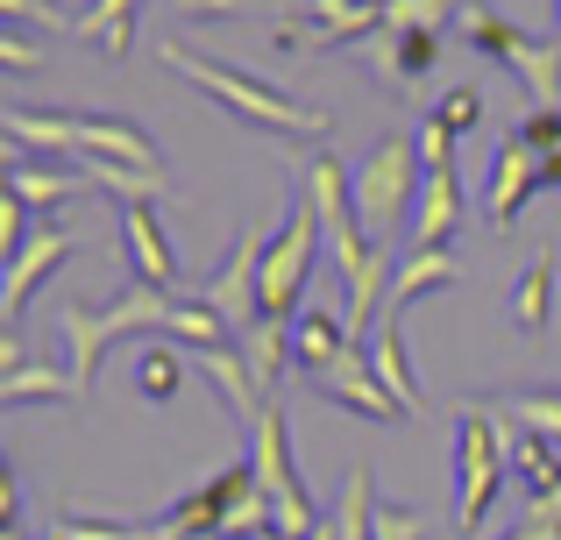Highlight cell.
Listing matches in <instances>:
<instances>
[{
    "label": "cell",
    "instance_id": "13",
    "mask_svg": "<svg viewBox=\"0 0 561 540\" xmlns=\"http://www.w3.org/2000/svg\"><path fill=\"white\" fill-rule=\"evenodd\" d=\"M462 235V164L426 171L420 207H412V250H448Z\"/></svg>",
    "mask_w": 561,
    "mask_h": 540
},
{
    "label": "cell",
    "instance_id": "17",
    "mask_svg": "<svg viewBox=\"0 0 561 540\" xmlns=\"http://www.w3.org/2000/svg\"><path fill=\"white\" fill-rule=\"evenodd\" d=\"M455 36H462L469 50H483V57H497V65H512V71H519V57L534 50V36H526L519 22H505L497 8H483V0H462V14H455Z\"/></svg>",
    "mask_w": 561,
    "mask_h": 540
},
{
    "label": "cell",
    "instance_id": "35",
    "mask_svg": "<svg viewBox=\"0 0 561 540\" xmlns=\"http://www.w3.org/2000/svg\"><path fill=\"white\" fill-rule=\"evenodd\" d=\"M306 540H342V527H334V519H320V527L306 533Z\"/></svg>",
    "mask_w": 561,
    "mask_h": 540
},
{
    "label": "cell",
    "instance_id": "1",
    "mask_svg": "<svg viewBox=\"0 0 561 540\" xmlns=\"http://www.w3.org/2000/svg\"><path fill=\"white\" fill-rule=\"evenodd\" d=\"M164 71H179L185 85H199L214 107H228V114H242L249 128H263V136H291V142H320L328 136V107H313V100H291L285 85H263V79H249V71H234V65H220V57H206V50H192V43H164Z\"/></svg>",
    "mask_w": 561,
    "mask_h": 540
},
{
    "label": "cell",
    "instance_id": "36",
    "mask_svg": "<svg viewBox=\"0 0 561 540\" xmlns=\"http://www.w3.org/2000/svg\"><path fill=\"white\" fill-rule=\"evenodd\" d=\"M0 540H22V533H0Z\"/></svg>",
    "mask_w": 561,
    "mask_h": 540
},
{
    "label": "cell",
    "instance_id": "14",
    "mask_svg": "<svg viewBox=\"0 0 561 540\" xmlns=\"http://www.w3.org/2000/svg\"><path fill=\"white\" fill-rule=\"evenodd\" d=\"M370 370H377V384L398 399V413H420L426 405V391H420V377H412V356H405V334H398V313H383L377 328H370Z\"/></svg>",
    "mask_w": 561,
    "mask_h": 540
},
{
    "label": "cell",
    "instance_id": "3",
    "mask_svg": "<svg viewBox=\"0 0 561 540\" xmlns=\"http://www.w3.org/2000/svg\"><path fill=\"white\" fill-rule=\"evenodd\" d=\"M420 185H426L420 136H412V128L377 136V150L356 164V214H363V228H370L377 250H391V242H398V221H412V207H420Z\"/></svg>",
    "mask_w": 561,
    "mask_h": 540
},
{
    "label": "cell",
    "instance_id": "9",
    "mask_svg": "<svg viewBox=\"0 0 561 540\" xmlns=\"http://www.w3.org/2000/svg\"><path fill=\"white\" fill-rule=\"evenodd\" d=\"M540 185H548V157H540L534 142L505 136L497 142V164H491V193H483V214H491L497 235H512V221L526 214V199H534Z\"/></svg>",
    "mask_w": 561,
    "mask_h": 540
},
{
    "label": "cell",
    "instance_id": "32",
    "mask_svg": "<svg viewBox=\"0 0 561 540\" xmlns=\"http://www.w3.org/2000/svg\"><path fill=\"white\" fill-rule=\"evenodd\" d=\"M0 22H36V28H71L65 14H57V0H0Z\"/></svg>",
    "mask_w": 561,
    "mask_h": 540
},
{
    "label": "cell",
    "instance_id": "6",
    "mask_svg": "<svg viewBox=\"0 0 561 540\" xmlns=\"http://www.w3.org/2000/svg\"><path fill=\"white\" fill-rule=\"evenodd\" d=\"M249 470H256L263 498H271V513H277V533L306 540V533L320 527L313 498H306V484H299V462H291V441H285V405H277V399L263 405L256 427H249Z\"/></svg>",
    "mask_w": 561,
    "mask_h": 540
},
{
    "label": "cell",
    "instance_id": "25",
    "mask_svg": "<svg viewBox=\"0 0 561 540\" xmlns=\"http://www.w3.org/2000/svg\"><path fill=\"white\" fill-rule=\"evenodd\" d=\"M0 399H8V405H36V399H79V384H71V370H57V363H28V370H14L8 384H0Z\"/></svg>",
    "mask_w": 561,
    "mask_h": 540
},
{
    "label": "cell",
    "instance_id": "23",
    "mask_svg": "<svg viewBox=\"0 0 561 540\" xmlns=\"http://www.w3.org/2000/svg\"><path fill=\"white\" fill-rule=\"evenodd\" d=\"M554 285H561V264H554V250H540L534 264L519 271V285H512V320H519L526 334H540V328H548V306H554Z\"/></svg>",
    "mask_w": 561,
    "mask_h": 540
},
{
    "label": "cell",
    "instance_id": "12",
    "mask_svg": "<svg viewBox=\"0 0 561 540\" xmlns=\"http://www.w3.org/2000/svg\"><path fill=\"white\" fill-rule=\"evenodd\" d=\"M320 384V399H334V405H348V413H363V420H398V399L377 384V370H370V348H348L342 363H328V370L313 377Z\"/></svg>",
    "mask_w": 561,
    "mask_h": 540
},
{
    "label": "cell",
    "instance_id": "22",
    "mask_svg": "<svg viewBox=\"0 0 561 540\" xmlns=\"http://www.w3.org/2000/svg\"><path fill=\"white\" fill-rule=\"evenodd\" d=\"M136 8L142 0H93V8L71 22V36L93 43V50H107V57H122L128 43H136Z\"/></svg>",
    "mask_w": 561,
    "mask_h": 540
},
{
    "label": "cell",
    "instance_id": "18",
    "mask_svg": "<svg viewBox=\"0 0 561 540\" xmlns=\"http://www.w3.org/2000/svg\"><path fill=\"white\" fill-rule=\"evenodd\" d=\"M79 179L93 193H114L122 207H157L171 193V171H142V164H122V157H79Z\"/></svg>",
    "mask_w": 561,
    "mask_h": 540
},
{
    "label": "cell",
    "instance_id": "31",
    "mask_svg": "<svg viewBox=\"0 0 561 540\" xmlns=\"http://www.w3.org/2000/svg\"><path fill=\"white\" fill-rule=\"evenodd\" d=\"M412 136H420V164H426V171H448V164H455V136L434 122V114H426V122L412 128Z\"/></svg>",
    "mask_w": 561,
    "mask_h": 540
},
{
    "label": "cell",
    "instance_id": "15",
    "mask_svg": "<svg viewBox=\"0 0 561 540\" xmlns=\"http://www.w3.org/2000/svg\"><path fill=\"white\" fill-rule=\"evenodd\" d=\"M505 462H512V484H519V498H548V491L561 484V448L548 441V434L534 427H512L505 420Z\"/></svg>",
    "mask_w": 561,
    "mask_h": 540
},
{
    "label": "cell",
    "instance_id": "19",
    "mask_svg": "<svg viewBox=\"0 0 561 540\" xmlns=\"http://www.w3.org/2000/svg\"><path fill=\"white\" fill-rule=\"evenodd\" d=\"M455 277H462V264H455L448 250H412V256H398L391 291H383V313L405 320V306H412V299H426V291H448Z\"/></svg>",
    "mask_w": 561,
    "mask_h": 540
},
{
    "label": "cell",
    "instance_id": "7",
    "mask_svg": "<svg viewBox=\"0 0 561 540\" xmlns=\"http://www.w3.org/2000/svg\"><path fill=\"white\" fill-rule=\"evenodd\" d=\"M328 250V235H320V214L313 199L299 193V207L285 214V228L271 235V250H263V313L277 320H299L306 313V277H313V256Z\"/></svg>",
    "mask_w": 561,
    "mask_h": 540
},
{
    "label": "cell",
    "instance_id": "2",
    "mask_svg": "<svg viewBox=\"0 0 561 540\" xmlns=\"http://www.w3.org/2000/svg\"><path fill=\"white\" fill-rule=\"evenodd\" d=\"M8 136L28 150H65V157H122V164L164 171L150 128L122 122V114H93V107H65V114H36V107H8Z\"/></svg>",
    "mask_w": 561,
    "mask_h": 540
},
{
    "label": "cell",
    "instance_id": "34",
    "mask_svg": "<svg viewBox=\"0 0 561 540\" xmlns=\"http://www.w3.org/2000/svg\"><path fill=\"white\" fill-rule=\"evenodd\" d=\"M206 14H242V0H171V22H206Z\"/></svg>",
    "mask_w": 561,
    "mask_h": 540
},
{
    "label": "cell",
    "instance_id": "4",
    "mask_svg": "<svg viewBox=\"0 0 561 540\" xmlns=\"http://www.w3.org/2000/svg\"><path fill=\"white\" fill-rule=\"evenodd\" d=\"M299 193L313 199L320 235H328V256H334V271H342V285H356V277L377 264V242H370V228H363V214H356V171H342L334 150H313L306 171H299Z\"/></svg>",
    "mask_w": 561,
    "mask_h": 540
},
{
    "label": "cell",
    "instance_id": "21",
    "mask_svg": "<svg viewBox=\"0 0 561 540\" xmlns=\"http://www.w3.org/2000/svg\"><path fill=\"white\" fill-rule=\"evenodd\" d=\"M8 193L22 207H65V199L85 193V179H71L65 164H36V157H14L8 164Z\"/></svg>",
    "mask_w": 561,
    "mask_h": 540
},
{
    "label": "cell",
    "instance_id": "26",
    "mask_svg": "<svg viewBox=\"0 0 561 540\" xmlns=\"http://www.w3.org/2000/svg\"><path fill=\"white\" fill-rule=\"evenodd\" d=\"M505 420H512V427L548 434V441H561V391H512V399H505Z\"/></svg>",
    "mask_w": 561,
    "mask_h": 540
},
{
    "label": "cell",
    "instance_id": "8",
    "mask_svg": "<svg viewBox=\"0 0 561 540\" xmlns=\"http://www.w3.org/2000/svg\"><path fill=\"white\" fill-rule=\"evenodd\" d=\"M263 250H271V242H263L256 228H234V242H228V264H220L214 277H206V306H214V313L228 320L234 334H242V328H256V320H263Z\"/></svg>",
    "mask_w": 561,
    "mask_h": 540
},
{
    "label": "cell",
    "instance_id": "24",
    "mask_svg": "<svg viewBox=\"0 0 561 540\" xmlns=\"http://www.w3.org/2000/svg\"><path fill=\"white\" fill-rule=\"evenodd\" d=\"M136 384H142V399H150V405H171V399H179V384H185V356H179V348H164V342H142Z\"/></svg>",
    "mask_w": 561,
    "mask_h": 540
},
{
    "label": "cell",
    "instance_id": "10",
    "mask_svg": "<svg viewBox=\"0 0 561 540\" xmlns=\"http://www.w3.org/2000/svg\"><path fill=\"white\" fill-rule=\"evenodd\" d=\"M71 250H79V235H71V228H36V235L22 242V256L8 264V291H0V328H8V334L22 328V313H28V299H36V285H43L57 264H65Z\"/></svg>",
    "mask_w": 561,
    "mask_h": 540
},
{
    "label": "cell",
    "instance_id": "11",
    "mask_svg": "<svg viewBox=\"0 0 561 540\" xmlns=\"http://www.w3.org/2000/svg\"><path fill=\"white\" fill-rule=\"evenodd\" d=\"M122 250H128V271H136V285L179 291V250H171V235H164V221H157V207H122Z\"/></svg>",
    "mask_w": 561,
    "mask_h": 540
},
{
    "label": "cell",
    "instance_id": "27",
    "mask_svg": "<svg viewBox=\"0 0 561 540\" xmlns=\"http://www.w3.org/2000/svg\"><path fill=\"white\" fill-rule=\"evenodd\" d=\"M434 122H440V128H448V136H455V142H462V136H469V128H477V122H483V93H477V85H448V93H440V100H434Z\"/></svg>",
    "mask_w": 561,
    "mask_h": 540
},
{
    "label": "cell",
    "instance_id": "5",
    "mask_svg": "<svg viewBox=\"0 0 561 540\" xmlns=\"http://www.w3.org/2000/svg\"><path fill=\"white\" fill-rule=\"evenodd\" d=\"M455 484H462V498H455V533H477L483 513H491L497 491H512V462H505V427H497L483 405H462V420H455Z\"/></svg>",
    "mask_w": 561,
    "mask_h": 540
},
{
    "label": "cell",
    "instance_id": "20",
    "mask_svg": "<svg viewBox=\"0 0 561 540\" xmlns=\"http://www.w3.org/2000/svg\"><path fill=\"white\" fill-rule=\"evenodd\" d=\"M291 334H299V320H277V313H263L256 328H242V334H234V348H242V363L256 370V384H263V391H277V377H285Z\"/></svg>",
    "mask_w": 561,
    "mask_h": 540
},
{
    "label": "cell",
    "instance_id": "16",
    "mask_svg": "<svg viewBox=\"0 0 561 540\" xmlns=\"http://www.w3.org/2000/svg\"><path fill=\"white\" fill-rule=\"evenodd\" d=\"M348 348H356V334H348V313H334V306H306V313H299V334H291V363H299L306 377H320L328 363H342Z\"/></svg>",
    "mask_w": 561,
    "mask_h": 540
},
{
    "label": "cell",
    "instance_id": "33",
    "mask_svg": "<svg viewBox=\"0 0 561 540\" xmlns=\"http://www.w3.org/2000/svg\"><path fill=\"white\" fill-rule=\"evenodd\" d=\"M370 540H426V519L420 513H398V505H377Z\"/></svg>",
    "mask_w": 561,
    "mask_h": 540
},
{
    "label": "cell",
    "instance_id": "28",
    "mask_svg": "<svg viewBox=\"0 0 561 540\" xmlns=\"http://www.w3.org/2000/svg\"><path fill=\"white\" fill-rule=\"evenodd\" d=\"M0 65H8V71H36L43 65V43L28 36L22 22H0Z\"/></svg>",
    "mask_w": 561,
    "mask_h": 540
},
{
    "label": "cell",
    "instance_id": "30",
    "mask_svg": "<svg viewBox=\"0 0 561 540\" xmlns=\"http://www.w3.org/2000/svg\"><path fill=\"white\" fill-rule=\"evenodd\" d=\"M512 533H534V540H548V533H561V484L548 491V498H534L519 519H512Z\"/></svg>",
    "mask_w": 561,
    "mask_h": 540
},
{
    "label": "cell",
    "instance_id": "29",
    "mask_svg": "<svg viewBox=\"0 0 561 540\" xmlns=\"http://www.w3.org/2000/svg\"><path fill=\"white\" fill-rule=\"evenodd\" d=\"M512 136H519V142H534L540 157H554V150H561V107H534L519 128H512Z\"/></svg>",
    "mask_w": 561,
    "mask_h": 540
}]
</instances>
